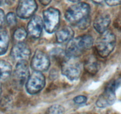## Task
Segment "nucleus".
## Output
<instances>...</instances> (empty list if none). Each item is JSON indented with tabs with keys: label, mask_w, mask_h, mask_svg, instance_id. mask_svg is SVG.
<instances>
[{
	"label": "nucleus",
	"mask_w": 121,
	"mask_h": 114,
	"mask_svg": "<svg viewBox=\"0 0 121 114\" xmlns=\"http://www.w3.org/2000/svg\"><path fill=\"white\" fill-rule=\"evenodd\" d=\"M93 45V38L89 34L72 38L68 42L66 48V55L70 58H77Z\"/></svg>",
	"instance_id": "f257e3e1"
},
{
	"label": "nucleus",
	"mask_w": 121,
	"mask_h": 114,
	"mask_svg": "<svg viewBox=\"0 0 121 114\" xmlns=\"http://www.w3.org/2000/svg\"><path fill=\"white\" fill-rule=\"evenodd\" d=\"M116 36L109 30L101 33L95 42V49L98 54L102 58L108 57L114 50L116 45Z\"/></svg>",
	"instance_id": "f03ea898"
},
{
	"label": "nucleus",
	"mask_w": 121,
	"mask_h": 114,
	"mask_svg": "<svg viewBox=\"0 0 121 114\" xmlns=\"http://www.w3.org/2000/svg\"><path fill=\"white\" fill-rule=\"evenodd\" d=\"M121 85V78L113 80L108 83L102 94L99 96L96 104L99 108L109 106L116 100V90Z\"/></svg>",
	"instance_id": "7ed1b4c3"
},
{
	"label": "nucleus",
	"mask_w": 121,
	"mask_h": 114,
	"mask_svg": "<svg viewBox=\"0 0 121 114\" xmlns=\"http://www.w3.org/2000/svg\"><path fill=\"white\" fill-rule=\"evenodd\" d=\"M90 11L89 5L85 2H79L69 7L66 11L65 16L70 23L77 25L89 16Z\"/></svg>",
	"instance_id": "20e7f679"
},
{
	"label": "nucleus",
	"mask_w": 121,
	"mask_h": 114,
	"mask_svg": "<svg viewBox=\"0 0 121 114\" xmlns=\"http://www.w3.org/2000/svg\"><path fill=\"white\" fill-rule=\"evenodd\" d=\"M81 65L76 58L65 59L61 64V72L70 81H76L81 74Z\"/></svg>",
	"instance_id": "39448f33"
},
{
	"label": "nucleus",
	"mask_w": 121,
	"mask_h": 114,
	"mask_svg": "<svg viewBox=\"0 0 121 114\" xmlns=\"http://www.w3.org/2000/svg\"><path fill=\"white\" fill-rule=\"evenodd\" d=\"M43 26L48 33L55 32L60 23V12L54 8H47L43 12Z\"/></svg>",
	"instance_id": "423d86ee"
},
{
	"label": "nucleus",
	"mask_w": 121,
	"mask_h": 114,
	"mask_svg": "<svg viewBox=\"0 0 121 114\" xmlns=\"http://www.w3.org/2000/svg\"><path fill=\"white\" fill-rule=\"evenodd\" d=\"M45 77L41 72L34 71L29 76L26 83V90L30 95L39 93L44 87Z\"/></svg>",
	"instance_id": "0eeeda50"
},
{
	"label": "nucleus",
	"mask_w": 121,
	"mask_h": 114,
	"mask_svg": "<svg viewBox=\"0 0 121 114\" xmlns=\"http://www.w3.org/2000/svg\"><path fill=\"white\" fill-rule=\"evenodd\" d=\"M50 64L49 57L46 53L40 50H37L34 52L31 62V66L34 71L41 72L47 71Z\"/></svg>",
	"instance_id": "6e6552de"
},
{
	"label": "nucleus",
	"mask_w": 121,
	"mask_h": 114,
	"mask_svg": "<svg viewBox=\"0 0 121 114\" xmlns=\"http://www.w3.org/2000/svg\"><path fill=\"white\" fill-rule=\"evenodd\" d=\"M37 9L35 0H20L17 8V15L22 19L30 18Z\"/></svg>",
	"instance_id": "1a4fd4ad"
},
{
	"label": "nucleus",
	"mask_w": 121,
	"mask_h": 114,
	"mask_svg": "<svg viewBox=\"0 0 121 114\" xmlns=\"http://www.w3.org/2000/svg\"><path fill=\"white\" fill-rule=\"evenodd\" d=\"M31 55V50L27 44L22 42L15 44L11 51V56L17 61H26Z\"/></svg>",
	"instance_id": "9d476101"
},
{
	"label": "nucleus",
	"mask_w": 121,
	"mask_h": 114,
	"mask_svg": "<svg viewBox=\"0 0 121 114\" xmlns=\"http://www.w3.org/2000/svg\"><path fill=\"white\" fill-rule=\"evenodd\" d=\"M43 21L40 16L33 17L27 26V34L33 39H39L41 35Z\"/></svg>",
	"instance_id": "9b49d317"
},
{
	"label": "nucleus",
	"mask_w": 121,
	"mask_h": 114,
	"mask_svg": "<svg viewBox=\"0 0 121 114\" xmlns=\"http://www.w3.org/2000/svg\"><path fill=\"white\" fill-rule=\"evenodd\" d=\"M14 80L18 85L22 86L29 77V70L26 61H20L15 66L14 72Z\"/></svg>",
	"instance_id": "f8f14e48"
},
{
	"label": "nucleus",
	"mask_w": 121,
	"mask_h": 114,
	"mask_svg": "<svg viewBox=\"0 0 121 114\" xmlns=\"http://www.w3.org/2000/svg\"><path fill=\"white\" fill-rule=\"evenodd\" d=\"M111 17L107 13H102L98 15L95 19L93 27L97 32L101 34L108 30L111 24Z\"/></svg>",
	"instance_id": "ddd939ff"
},
{
	"label": "nucleus",
	"mask_w": 121,
	"mask_h": 114,
	"mask_svg": "<svg viewBox=\"0 0 121 114\" xmlns=\"http://www.w3.org/2000/svg\"><path fill=\"white\" fill-rule=\"evenodd\" d=\"M74 36V31L69 26L62 27L56 33V41L59 43H63L69 42L73 38Z\"/></svg>",
	"instance_id": "4468645a"
},
{
	"label": "nucleus",
	"mask_w": 121,
	"mask_h": 114,
	"mask_svg": "<svg viewBox=\"0 0 121 114\" xmlns=\"http://www.w3.org/2000/svg\"><path fill=\"white\" fill-rule=\"evenodd\" d=\"M85 70L88 73L95 75L98 72L99 68V64L96 58L93 56H89L85 61L84 65Z\"/></svg>",
	"instance_id": "2eb2a0df"
},
{
	"label": "nucleus",
	"mask_w": 121,
	"mask_h": 114,
	"mask_svg": "<svg viewBox=\"0 0 121 114\" xmlns=\"http://www.w3.org/2000/svg\"><path fill=\"white\" fill-rule=\"evenodd\" d=\"M9 45V36L5 29L0 27V55L5 54Z\"/></svg>",
	"instance_id": "dca6fc26"
},
{
	"label": "nucleus",
	"mask_w": 121,
	"mask_h": 114,
	"mask_svg": "<svg viewBox=\"0 0 121 114\" xmlns=\"http://www.w3.org/2000/svg\"><path fill=\"white\" fill-rule=\"evenodd\" d=\"M12 72L11 64L5 61H0V80H5L9 78Z\"/></svg>",
	"instance_id": "f3484780"
},
{
	"label": "nucleus",
	"mask_w": 121,
	"mask_h": 114,
	"mask_svg": "<svg viewBox=\"0 0 121 114\" xmlns=\"http://www.w3.org/2000/svg\"><path fill=\"white\" fill-rule=\"evenodd\" d=\"M65 109L60 104H53L47 108L45 114H64Z\"/></svg>",
	"instance_id": "a211bd4d"
},
{
	"label": "nucleus",
	"mask_w": 121,
	"mask_h": 114,
	"mask_svg": "<svg viewBox=\"0 0 121 114\" xmlns=\"http://www.w3.org/2000/svg\"><path fill=\"white\" fill-rule=\"evenodd\" d=\"M27 32L24 27H19L14 33V38L17 41L22 42L26 38Z\"/></svg>",
	"instance_id": "6ab92c4d"
},
{
	"label": "nucleus",
	"mask_w": 121,
	"mask_h": 114,
	"mask_svg": "<svg viewBox=\"0 0 121 114\" xmlns=\"http://www.w3.org/2000/svg\"><path fill=\"white\" fill-rule=\"evenodd\" d=\"M6 21L8 26L13 27L16 25L17 24V17L15 14L14 13H9L7 14L5 18Z\"/></svg>",
	"instance_id": "aec40b11"
},
{
	"label": "nucleus",
	"mask_w": 121,
	"mask_h": 114,
	"mask_svg": "<svg viewBox=\"0 0 121 114\" xmlns=\"http://www.w3.org/2000/svg\"><path fill=\"white\" fill-rule=\"evenodd\" d=\"M90 24H91V19H90L89 16H88L83 20H82L76 26L80 29L84 30L90 26Z\"/></svg>",
	"instance_id": "412c9836"
},
{
	"label": "nucleus",
	"mask_w": 121,
	"mask_h": 114,
	"mask_svg": "<svg viewBox=\"0 0 121 114\" xmlns=\"http://www.w3.org/2000/svg\"><path fill=\"white\" fill-rule=\"evenodd\" d=\"M87 97L84 95H79L77 96L73 99V101L75 103L78 104H85L87 102Z\"/></svg>",
	"instance_id": "4be33fe9"
},
{
	"label": "nucleus",
	"mask_w": 121,
	"mask_h": 114,
	"mask_svg": "<svg viewBox=\"0 0 121 114\" xmlns=\"http://www.w3.org/2000/svg\"><path fill=\"white\" fill-rule=\"evenodd\" d=\"M106 4L111 7L119 5L121 4V0H105Z\"/></svg>",
	"instance_id": "5701e85b"
},
{
	"label": "nucleus",
	"mask_w": 121,
	"mask_h": 114,
	"mask_svg": "<svg viewBox=\"0 0 121 114\" xmlns=\"http://www.w3.org/2000/svg\"><path fill=\"white\" fill-rule=\"evenodd\" d=\"M5 20V16L4 12L2 10L0 9V27L4 23Z\"/></svg>",
	"instance_id": "b1692460"
},
{
	"label": "nucleus",
	"mask_w": 121,
	"mask_h": 114,
	"mask_svg": "<svg viewBox=\"0 0 121 114\" xmlns=\"http://www.w3.org/2000/svg\"><path fill=\"white\" fill-rule=\"evenodd\" d=\"M39 1L43 5H47L51 2V0H39Z\"/></svg>",
	"instance_id": "393cba45"
},
{
	"label": "nucleus",
	"mask_w": 121,
	"mask_h": 114,
	"mask_svg": "<svg viewBox=\"0 0 121 114\" xmlns=\"http://www.w3.org/2000/svg\"><path fill=\"white\" fill-rule=\"evenodd\" d=\"M92 1L96 4H100L104 2V1H105V0H92Z\"/></svg>",
	"instance_id": "a878e982"
},
{
	"label": "nucleus",
	"mask_w": 121,
	"mask_h": 114,
	"mask_svg": "<svg viewBox=\"0 0 121 114\" xmlns=\"http://www.w3.org/2000/svg\"><path fill=\"white\" fill-rule=\"evenodd\" d=\"M69 1H71V2H79V1H80V0H69Z\"/></svg>",
	"instance_id": "bb28decb"
},
{
	"label": "nucleus",
	"mask_w": 121,
	"mask_h": 114,
	"mask_svg": "<svg viewBox=\"0 0 121 114\" xmlns=\"http://www.w3.org/2000/svg\"><path fill=\"white\" fill-rule=\"evenodd\" d=\"M5 1V0H0V5H1L4 3V2Z\"/></svg>",
	"instance_id": "cd10ccee"
},
{
	"label": "nucleus",
	"mask_w": 121,
	"mask_h": 114,
	"mask_svg": "<svg viewBox=\"0 0 121 114\" xmlns=\"http://www.w3.org/2000/svg\"><path fill=\"white\" fill-rule=\"evenodd\" d=\"M1 93H2V88H1V85L0 84V96H1Z\"/></svg>",
	"instance_id": "c85d7f7f"
}]
</instances>
